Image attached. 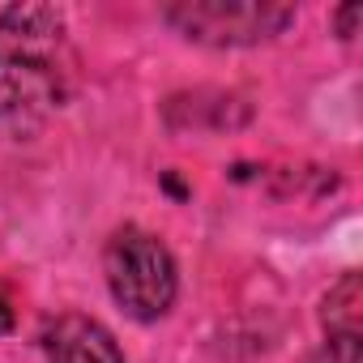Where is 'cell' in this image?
<instances>
[{
  "instance_id": "5",
  "label": "cell",
  "mask_w": 363,
  "mask_h": 363,
  "mask_svg": "<svg viewBox=\"0 0 363 363\" xmlns=\"http://www.w3.org/2000/svg\"><path fill=\"white\" fill-rule=\"evenodd\" d=\"M320 320H325L329 337H359V329H363V286H359V274H342L329 286Z\"/></svg>"
},
{
  "instance_id": "1",
  "label": "cell",
  "mask_w": 363,
  "mask_h": 363,
  "mask_svg": "<svg viewBox=\"0 0 363 363\" xmlns=\"http://www.w3.org/2000/svg\"><path fill=\"white\" fill-rule=\"evenodd\" d=\"M69 99L65 13L13 5L0 13V133L30 137Z\"/></svg>"
},
{
  "instance_id": "3",
  "label": "cell",
  "mask_w": 363,
  "mask_h": 363,
  "mask_svg": "<svg viewBox=\"0 0 363 363\" xmlns=\"http://www.w3.org/2000/svg\"><path fill=\"white\" fill-rule=\"evenodd\" d=\"M162 22L206 48H252L282 35L295 22V5H278V0H175V5H162Z\"/></svg>"
},
{
  "instance_id": "8",
  "label": "cell",
  "mask_w": 363,
  "mask_h": 363,
  "mask_svg": "<svg viewBox=\"0 0 363 363\" xmlns=\"http://www.w3.org/2000/svg\"><path fill=\"white\" fill-rule=\"evenodd\" d=\"M13 329V308H9V299L0 295V333H9Z\"/></svg>"
},
{
  "instance_id": "2",
  "label": "cell",
  "mask_w": 363,
  "mask_h": 363,
  "mask_svg": "<svg viewBox=\"0 0 363 363\" xmlns=\"http://www.w3.org/2000/svg\"><path fill=\"white\" fill-rule=\"evenodd\" d=\"M103 269L116 303L133 320H158L175 303V261L162 248V240H154L141 227H124L111 235Z\"/></svg>"
},
{
  "instance_id": "4",
  "label": "cell",
  "mask_w": 363,
  "mask_h": 363,
  "mask_svg": "<svg viewBox=\"0 0 363 363\" xmlns=\"http://www.w3.org/2000/svg\"><path fill=\"white\" fill-rule=\"evenodd\" d=\"M43 346L52 363H124L116 337L90 316H60L43 333Z\"/></svg>"
},
{
  "instance_id": "7",
  "label": "cell",
  "mask_w": 363,
  "mask_h": 363,
  "mask_svg": "<svg viewBox=\"0 0 363 363\" xmlns=\"http://www.w3.org/2000/svg\"><path fill=\"white\" fill-rule=\"evenodd\" d=\"M363 18V9L359 5H346V9H337V30H342V39H354V22Z\"/></svg>"
},
{
  "instance_id": "6",
  "label": "cell",
  "mask_w": 363,
  "mask_h": 363,
  "mask_svg": "<svg viewBox=\"0 0 363 363\" xmlns=\"http://www.w3.org/2000/svg\"><path fill=\"white\" fill-rule=\"evenodd\" d=\"M312 363H363L359 359V337H329Z\"/></svg>"
}]
</instances>
